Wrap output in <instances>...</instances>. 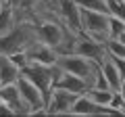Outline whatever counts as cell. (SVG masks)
Listing matches in <instances>:
<instances>
[{"mask_svg":"<svg viewBox=\"0 0 125 117\" xmlns=\"http://www.w3.org/2000/svg\"><path fill=\"white\" fill-rule=\"evenodd\" d=\"M36 42H40L38 32H36V23L19 21L13 32L0 36V54H13V52H19V50H27Z\"/></svg>","mask_w":125,"mask_h":117,"instance_id":"6da1fadb","label":"cell"},{"mask_svg":"<svg viewBox=\"0 0 125 117\" xmlns=\"http://www.w3.org/2000/svg\"><path fill=\"white\" fill-rule=\"evenodd\" d=\"M56 65L67 73H75V75L83 77V80L90 82V86H94V77H96V71L100 69V65L92 58L83 57L79 52H69V54H58Z\"/></svg>","mask_w":125,"mask_h":117,"instance_id":"7a4b0ae2","label":"cell"},{"mask_svg":"<svg viewBox=\"0 0 125 117\" xmlns=\"http://www.w3.org/2000/svg\"><path fill=\"white\" fill-rule=\"evenodd\" d=\"M79 9H81V6H79ZM108 21H111V15H108V13L81 9V29H83V36H88V38H94V40L106 44L108 38H111Z\"/></svg>","mask_w":125,"mask_h":117,"instance_id":"3957f363","label":"cell"},{"mask_svg":"<svg viewBox=\"0 0 125 117\" xmlns=\"http://www.w3.org/2000/svg\"><path fill=\"white\" fill-rule=\"evenodd\" d=\"M77 96L79 94H75L71 90H65L61 86H54L52 90H50V96L44 100L48 115H71V109L75 105Z\"/></svg>","mask_w":125,"mask_h":117,"instance_id":"277c9868","label":"cell"},{"mask_svg":"<svg viewBox=\"0 0 125 117\" xmlns=\"http://www.w3.org/2000/svg\"><path fill=\"white\" fill-rule=\"evenodd\" d=\"M17 86H19L23 103L31 109V115H48L46 105H44V92H42L33 82H29L25 75H21L17 80Z\"/></svg>","mask_w":125,"mask_h":117,"instance_id":"5b68a950","label":"cell"},{"mask_svg":"<svg viewBox=\"0 0 125 117\" xmlns=\"http://www.w3.org/2000/svg\"><path fill=\"white\" fill-rule=\"evenodd\" d=\"M54 6H56V13L62 19V23L71 32H75L77 36H83V29H81V9L75 0H56Z\"/></svg>","mask_w":125,"mask_h":117,"instance_id":"8992f818","label":"cell"},{"mask_svg":"<svg viewBox=\"0 0 125 117\" xmlns=\"http://www.w3.org/2000/svg\"><path fill=\"white\" fill-rule=\"evenodd\" d=\"M73 117H92V115H119L113 107H104V105H98L96 100H92L88 94H79L71 109Z\"/></svg>","mask_w":125,"mask_h":117,"instance_id":"52a82bcc","label":"cell"},{"mask_svg":"<svg viewBox=\"0 0 125 117\" xmlns=\"http://www.w3.org/2000/svg\"><path fill=\"white\" fill-rule=\"evenodd\" d=\"M75 52H79V54H83V57L96 61L98 65L108 57L106 44H104V42L94 40V38H88V36H79V38L75 40Z\"/></svg>","mask_w":125,"mask_h":117,"instance_id":"ba28073f","label":"cell"},{"mask_svg":"<svg viewBox=\"0 0 125 117\" xmlns=\"http://www.w3.org/2000/svg\"><path fill=\"white\" fill-rule=\"evenodd\" d=\"M0 100L10 107L13 115H31V109L27 107V105L23 103V98H21V92H19L17 82H15V84L0 86Z\"/></svg>","mask_w":125,"mask_h":117,"instance_id":"9c48e42d","label":"cell"},{"mask_svg":"<svg viewBox=\"0 0 125 117\" xmlns=\"http://www.w3.org/2000/svg\"><path fill=\"white\" fill-rule=\"evenodd\" d=\"M27 54H29V63H42V65H54L58 58V52L44 42L31 44L27 48Z\"/></svg>","mask_w":125,"mask_h":117,"instance_id":"30bf717a","label":"cell"},{"mask_svg":"<svg viewBox=\"0 0 125 117\" xmlns=\"http://www.w3.org/2000/svg\"><path fill=\"white\" fill-rule=\"evenodd\" d=\"M54 86H61V88L71 90V92H75V94H85V92L92 88L88 80L75 75V73H67V71H62V75L54 82Z\"/></svg>","mask_w":125,"mask_h":117,"instance_id":"8fae6325","label":"cell"},{"mask_svg":"<svg viewBox=\"0 0 125 117\" xmlns=\"http://www.w3.org/2000/svg\"><path fill=\"white\" fill-rule=\"evenodd\" d=\"M100 69H102L104 77H106L108 86H111V90H113V92H121V84H123V75H121L119 67L115 65V61H113L111 57H106V58L102 61V63H100Z\"/></svg>","mask_w":125,"mask_h":117,"instance_id":"7c38bea8","label":"cell"},{"mask_svg":"<svg viewBox=\"0 0 125 117\" xmlns=\"http://www.w3.org/2000/svg\"><path fill=\"white\" fill-rule=\"evenodd\" d=\"M21 77V69L10 61L9 54H0V86L15 84Z\"/></svg>","mask_w":125,"mask_h":117,"instance_id":"4fadbf2b","label":"cell"},{"mask_svg":"<svg viewBox=\"0 0 125 117\" xmlns=\"http://www.w3.org/2000/svg\"><path fill=\"white\" fill-rule=\"evenodd\" d=\"M17 23L19 21H17V15H15V9L10 4H4L0 9V36L13 32Z\"/></svg>","mask_w":125,"mask_h":117,"instance_id":"5bb4252c","label":"cell"},{"mask_svg":"<svg viewBox=\"0 0 125 117\" xmlns=\"http://www.w3.org/2000/svg\"><path fill=\"white\" fill-rule=\"evenodd\" d=\"M85 94H88L92 100H96L98 105L111 107V100H113V94H115V92H113V90H106V88H94V86H92Z\"/></svg>","mask_w":125,"mask_h":117,"instance_id":"9a60e30c","label":"cell"},{"mask_svg":"<svg viewBox=\"0 0 125 117\" xmlns=\"http://www.w3.org/2000/svg\"><path fill=\"white\" fill-rule=\"evenodd\" d=\"M106 52H108V57L125 58V42L121 38H111L106 42Z\"/></svg>","mask_w":125,"mask_h":117,"instance_id":"2e32d148","label":"cell"},{"mask_svg":"<svg viewBox=\"0 0 125 117\" xmlns=\"http://www.w3.org/2000/svg\"><path fill=\"white\" fill-rule=\"evenodd\" d=\"M108 32H111V38H121L125 32V19L117 17V15H111V21H108ZM108 38V40H111Z\"/></svg>","mask_w":125,"mask_h":117,"instance_id":"e0dca14e","label":"cell"},{"mask_svg":"<svg viewBox=\"0 0 125 117\" xmlns=\"http://www.w3.org/2000/svg\"><path fill=\"white\" fill-rule=\"evenodd\" d=\"M81 9H90V11H100V13H108L106 0H75Z\"/></svg>","mask_w":125,"mask_h":117,"instance_id":"ac0fdd59","label":"cell"},{"mask_svg":"<svg viewBox=\"0 0 125 117\" xmlns=\"http://www.w3.org/2000/svg\"><path fill=\"white\" fill-rule=\"evenodd\" d=\"M9 57H10V61H13L21 71L29 65V54H27V50H19V52H13V54H9Z\"/></svg>","mask_w":125,"mask_h":117,"instance_id":"d6986e66","label":"cell"},{"mask_svg":"<svg viewBox=\"0 0 125 117\" xmlns=\"http://www.w3.org/2000/svg\"><path fill=\"white\" fill-rule=\"evenodd\" d=\"M6 4V0H0V9H2V6H4Z\"/></svg>","mask_w":125,"mask_h":117,"instance_id":"ffe728a7","label":"cell"},{"mask_svg":"<svg viewBox=\"0 0 125 117\" xmlns=\"http://www.w3.org/2000/svg\"><path fill=\"white\" fill-rule=\"evenodd\" d=\"M50 2H52V4H54V2H56V0H50Z\"/></svg>","mask_w":125,"mask_h":117,"instance_id":"44dd1931","label":"cell"}]
</instances>
